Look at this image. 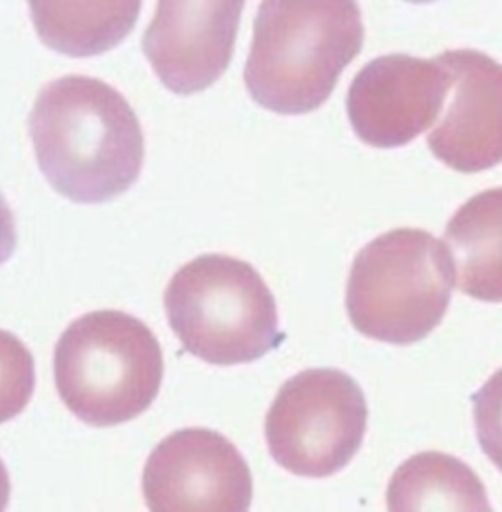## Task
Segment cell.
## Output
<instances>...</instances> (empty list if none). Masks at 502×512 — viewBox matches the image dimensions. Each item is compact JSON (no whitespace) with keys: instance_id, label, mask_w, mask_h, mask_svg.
I'll use <instances>...</instances> for the list:
<instances>
[{"instance_id":"6da1fadb","label":"cell","mask_w":502,"mask_h":512,"mask_svg":"<svg viewBox=\"0 0 502 512\" xmlns=\"http://www.w3.org/2000/svg\"><path fill=\"white\" fill-rule=\"evenodd\" d=\"M28 126L42 173L73 203L112 201L142 173L146 140L138 114L101 79L65 75L51 81Z\"/></svg>"},{"instance_id":"7a4b0ae2","label":"cell","mask_w":502,"mask_h":512,"mask_svg":"<svg viewBox=\"0 0 502 512\" xmlns=\"http://www.w3.org/2000/svg\"><path fill=\"white\" fill-rule=\"evenodd\" d=\"M363 42L355 2H261L244 69L246 89L267 110L312 112L330 99Z\"/></svg>"},{"instance_id":"3957f363","label":"cell","mask_w":502,"mask_h":512,"mask_svg":"<svg viewBox=\"0 0 502 512\" xmlns=\"http://www.w3.org/2000/svg\"><path fill=\"white\" fill-rule=\"evenodd\" d=\"M55 387L79 420L116 426L157 399L163 354L150 328L122 310H95L71 322L53 354Z\"/></svg>"},{"instance_id":"277c9868","label":"cell","mask_w":502,"mask_h":512,"mask_svg":"<svg viewBox=\"0 0 502 512\" xmlns=\"http://www.w3.org/2000/svg\"><path fill=\"white\" fill-rule=\"evenodd\" d=\"M163 303L185 352L206 363H251L287 338L271 289L238 257L208 254L185 263L171 277Z\"/></svg>"},{"instance_id":"5b68a950","label":"cell","mask_w":502,"mask_h":512,"mask_svg":"<svg viewBox=\"0 0 502 512\" xmlns=\"http://www.w3.org/2000/svg\"><path fill=\"white\" fill-rule=\"evenodd\" d=\"M453 287L446 244L426 230L397 228L371 240L353 259L346 308L363 336L408 346L444 320Z\"/></svg>"},{"instance_id":"8992f818","label":"cell","mask_w":502,"mask_h":512,"mask_svg":"<svg viewBox=\"0 0 502 512\" xmlns=\"http://www.w3.org/2000/svg\"><path fill=\"white\" fill-rule=\"evenodd\" d=\"M367 418L365 395L346 371L306 369L279 389L267 412L269 454L295 475L330 477L359 452Z\"/></svg>"},{"instance_id":"52a82bcc","label":"cell","mask_w":502,"mask_h":512,"mask_svg":"<svg viewBox=\"0 0 502 512\" xmlns=\"http://www.w3.org/2000/svg\"><path fill=\"white\" fill-rule=\"evenodd\" d=\"M142 489L150 512H250L253 477L226 436L183 428L155 446Z\"/></svg>"},{"instance_id":"ba28073f","label":"cell","mask_w":502,"mask_h":512,"mask_svg":"<svg viewBox=\"0 0 502 512\" xmlns=\"http://www.w3.org/2000/svg\"><path fill=\"white\" fill-rule=\"evenodd\" d=\"M452 93V73L434 59L391 53L371 59L353 77L348 116L367 146L393 150L434 128Z\"/></svg>"},{"instance_id":"9c48e42d","label":"cell","mask_w":502,"mask_h":512,"mask_svg":"<svg viewBox=\"0 0 502 512\" xmlns=\"http://www.w3.org/2000/svg\"><path fill=\"white\" fill-rule=\"evenodd\" d=\"M244 2H159L142 48L161 83L177 95L208 89L228 69Z\"/></svg>"},{"instance_id":"30bf717a","label":"cell","mask_w":502,"mask_h":512,"mask_svg":"<svg viewBox=\"0 0 502 512\" xmlns=\"http://www.w3.org/2000/svg\"><path fill=\"white\" fill-rule=\"evenodd\" d=\"M452 73V93L428 148L459 173H479L502 163V65L477 50L440 55Z\"/></svg>"},{"instance_id":"8fae6325","label":"cell","mask_w":502,"mask_h":512,"mask_svg":"<svg viewBox=\"0 0 502 512\" xmlns=\"http://www.w3.org/2000/svg\"><path fill=\"white\" fill-rule=\"evenodd\" d=\"M455 285L471 299L502 303V187L461 206L446 226Z\"/></svg>"},{"instance_id":"7c38bea8","label":"cell","mask_w":502,"mask_h":512,"mask_svg":"<svg viewBox=\"0 0 502 512\" xmlns=\"http://www.w3.org/2000/svg\"><path fill=\"white\" fill-rule=\"evenodd\" d=\"M387 511L495 512L479 475L442 452H422L399 465L387 487Z\"/></svg>"},{"instance_id":"4fadbf2b","label":"cell","mask_w":502,"mask_h":512,"mask_svg":"<svg viewBox=\"0 0 502 512\" xmlns=\"http://www.w3.org/2000/svg\"><path fill=\"white\" fill-rule=\"evenodd\" d=\"M140 10L138 0L30 4L40 40L71 57L99 55L118 46L136 26Z\"/></svg>"},{"instance_id":"5bb4252c","label":"cell","mask_w":502,"mask_h":512,"mask_svg":"<svg viewBox=\"0 0 502 512\" xmlns=\"http://www.w3.org/2000/svg\"><path fill=\"white\" fill-rule=\"evenodd\" d=\"M36 365L24 342L0 330V424L16 418L32 401Z\"/></svg>"},{"instance_id":"9a60e30c","label":"cell","mask_w":502,"mask_h":512,"mask_svg":"<svg viewBox=\"0 0 502 512\" xmlns=\"http://www.w3.org/2000/svg\"><path fill=\"white\" fill-rule=\"evenodd\" d=\"M471 401L477 440L487 458L502 471V369L473 395Z\"/></svg>"},{"instance_id":"2e32d148","label":"cell","mask_w":502,"mask_h":512,"mask_svg":"<svg viewBox=\"0 0 502 512\" xmlns=\"http://www.w3.org/2000/svg\"><path fill=\"white\" fill-rule=\"evenodd\" d=\"M18 234H16V220L6 203V199L0 195V265L8 261L16 250Z\"/></svg>"},{"instance_id":"e0dca14e","label":"cell","mask_w":502,"mask_h":512,"mask_svg":"<svg viewBox=\"0 0 502 512\" xmlns=\"http://www.w3.org/2000/svg\"><path fill=\"white\" fill-rule=\"evenodd\" d=\"M8 501H10V475L4 461L0 460V512H6Z\"/></svg>"}]
</instances>
